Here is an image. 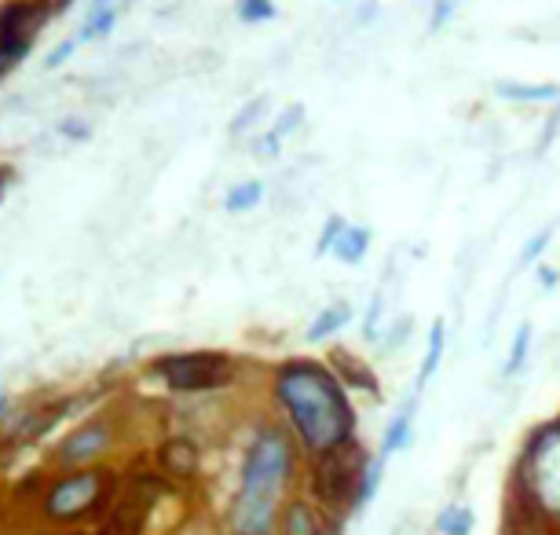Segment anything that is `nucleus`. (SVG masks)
I'll use <instances>...</instances> for the list:
<instances>
[{
	"mask_svg": "<svg viewBox=\"0 0 560 535\" xmlns=\"http://www.w3.org/2000/svg\"><path fill=\"white\" fill-rule=\"evenodd\" d=\"M275 389H279V400L290 407L293 426L301 429L304 444L312 451H334L345 444L352 415H348L345 396L330 374L308 363H293L279 374Z\"/></svg>",
	"mask_w": 560,
	"mask_h": 535,
	"instance_id": "nucleus-1",
	"label": "nucleus"
},
{
	"mask_svg": "<svg viewBox=\"0 0 560 535\" xmlns=\"http://www.w3.org/2000/svg\"><path fill=\"white\" fill-rule=\"evenodd\" d=\"M290 469V447L282 437L264 433L253 440L246 469H242V488L231 510V532L235 535H271L275 521V496L287 480Z\"/></svg>",
	"mask_w": 560,
	"mask_h": 535,
	"instance_id": "nucleus-2",
	"label": "nucleus"
},
{
	"mask_svg": "<svg viewBox=\"0 0 560 535\" xmlns=\"http://www.w3.org/2000/svg\"><path fill=\"white\" fill-rule=\"evenodd\" d=\"M151 371L165 377V385H173L179 393L191 389H220L231 377V360L224 352H179L154 360Z\"/></svg>",
	"mask_w": 560,
	"mask_h": 535,
	"instance_id": "nucleus-3",
	"label": "nucleus"
},
{
	"mask_svg": "<svg viewBox=\"0 0 560 535\" xmlns=\"http://www.w3.org/2000/svg\"><path fill=\"white\" fill-rule=\"evenodd\" d=\"M100 488H103V474L96 469H81V474L62 477L56 488L45 496V513L51 521H73L81 513H89L100 502Z\"/></svg>",
	"mask_w": 560,
	"mask_h": 535,
	"instance_id": "nucleus-4",
	"label": "nucleus"
},
{
	"mask_svg": "<svg viewBox=\"0 0 560 535\" xmlns=\"http://www.w3.org/2000/svg\"><path fill=\"white\" fill-rule=\"evenodd\" d=\"M359 466H363V451L355 444H341V447L326 451L323 466L315 469V491H319L326 502L352 499L359 485Z\"/></svg>",
	"mask_w": 560,
	"mask_h": 535,
	"instance_id": "nucleus-5",
	"label": "nucleus"
},
{
	"mask_svg": "<svg viewBox=\"0 0 560 535\" xmlns=\"http://www.w3.org/2000/svg\"><path fill=\"white\" fill-rule=\"evenodd\" d=\"M48 15V4H0V48H30Z\"/></svg>",
	"mask_w": 560,
	"mask_h": 535,
	"instance_id": "nucleus-6",
	"label": "nucleus"
},
{
	"mask_svg": "<svg viewBox=\"0 0 560 535\" xmlns=\"http://www.w3.org/2000/svg\"><path fill=\"white\" fill-rule=\"evenodd\" d=\"M158 488L154 480H136V485L125 491L114 507V517H110V535H140L147 513H151L154 499H158Z\"/></svg>",
	"mask_w": 560,
	"mask_h": 535,
	"instance_id": "nucleus-7",
	"label": "nucleus"
},
{
	"mask_svg": "<svg viewBox=\"0 0 560 535\" xmlns=\"http://www.w3.org/2000/svg\"><path fill=\"white\" fill-rule=\"evenodd\" d=\"M110 447V429L103 422H89L59 444V463L62 466H78V463H89V458L103 455Z\"/></svg>",
	"mask_w": 560,
	"mask_h": 535,
	"instance_id": "nucleus-8",
	"label": "nucleus"
},
{
	"mask_svg": "<svg viewBox=\"0 0 560 535\" xmlns=\"http://www.w3.org/2000/svg\"><path fill=\"white\" fill-rule=\"evenodd\" d=\"M162 463L165 469H173V474H191L198 463V451L195 444H187V440H173V444H165L162 451Z\"/></svg>",
	"mask_w": 560,
	"mask_h": 535,
	"instance_id": "nucleus-9",
	"label": "nucleus"
},
{
	"mask_svg": "<svg viewBox=\"0 0 560 535\" xmlns=\"http://www.w3.org/2000/svg\"><path fill=\"white\" fill-rule=\"evenodd\" d=\"M287 535H323L319 532V521H315V513L304 507V502H293V507L287 510Z\"/></svg>",
	"mask_w": 560,
	"mask_h": 535,
	"instance_id": "nucleus-10",
	"label": "nucleus"
},
{
	"mask_svg": "<svg viewBox=\"0 0 560 535\" xmlns=\"http://www.w3.org/2000/svg\"><path fill=\"white\" fill-rule=\"evenodd\" d=\"M352 316V309L348 304H334V309H326L319 319H315V327L308 330V341H323V338H330V334L337 327H345V319Z\"/></svg>",
	"mask_w": 560,
	"mask_h": 535,
	"instance_id": "nucleus-11",
	"label": "nucleus"
},
{
	"mask_svg": "<svg viewBox=\"0 0 560 535\" xmlns=\"http://www.w3.org/2000/svg\"><path fill=\"white\" fill-rule=\"evenodd\" d=\"M260 195H264V184L260 181H246V184H238V187H231L228 198H224V206L231 209V213H242V209H253L260 202Z\"/></svg>",
	"mask_w": 560,
	"mask_h": 535,
	"instance_id": "nucleus-12",
	"label": "nucleus"
},
{
	"mask_svg": "<svg viewBox=\"0 0 560 535\" xmlns=\"http://www.w3.org/2000/svg\"><path fill=\"white\" fill-rule=\"evenodd\" d=\"M114 8H107V4H96L92 8V15H89V23L81 26V34H78V45L81 40H96V37H103V34H110V26H114Z\"/></svg>",
	"mask_w": 560,
	"mask_h": 535,
	"instance_id": "nucleus-13",
	"label": "nucleus"
},
{
	"mask_svg": "<svg viewBox=\"0 0 560 535\" xmlns=\"http://www.w3.org/2000/svg\"><path fill=\"white\" fill-rule=\"evenodd\" d=\"M410 422H415V407H407L404 415L396 418L393 426H388V437H385V447H382V458L385 455H393L396 447H404L407 444V433H410Z\"/></svg>",
	"mask_w": 560,
	"mask_h": 535,
	"instance_id": "nucleus-14",
	"label": "nucleus"
},
{
	"mask_svg": "<svg viewBox=\"0 0 560 535\" xmlns=\"http://www.w3.org/2000/svg\"><path fill=\"white\" fill-rule=\"evenodd\" d=\"M366 246H370L366 232H345L341 239H337V254H341L348 265H355V260L366 254Z\"/></svg>",
	"mask_w": 560,
	"mask_h": 535,
	"instance_id": "nucleus-15",
	"label": "nucleus"
},
{
	"mask_svg": "<svg viewBox=\"0 0 560 535\" xmlns=\"http://www.w3.org/2000/svg\"><path fill=\"white\" fill-rule=\"evenodd\" d=\"M440 352H443V323H436V327H432V349H429L425 363H421V371H418V389L429 382V374L440 367Z\"/></svg>",
	"mask_w": 560,
	"mask_h": 535,
	"instance_id": "nucleus-16",
	"label": "nucleus"
},
{
	"mask_svg": "<svg viewBox=\"0 0 560 535\" xmlns=\"http://www.w3.org/2000/svg\"><path fill=\"white\" fill-rule=\"evenodd\" d=\"M499 92L513 100H553L557 96L553 85H499Z\"/></svg>",
	"mask_w": 560,
	"mask_h": 535,
	"instance_id": "nucleus-17",
	"label": "nucleus"
},
{
	"mask_svg": "<svg viewBox=\"0 0 560 535\" xmlns=\"http://www.w3.org/2000/svg\"><path fill=\"white\" fill-rule=\"evenodd\" d=\"M298 121H301V107H293V111L287 114V121H279V125L271 129V136H264V140H260V154H275V143H279L290 129H298Z\"/></svg>",
	"mask_w": 560,
	"mask_h": 535,
	"instance_id": "nucleus-18",
	"label": "nucleus"
},
{
	"mask_svg": "<svg viewBox=\"0 0 560 535\" xmlns=\"http://www.w3.org/2000/svg\"><path fill=\"white\" fill-rule=\"evenodd\" d=\"M469 528H472V510H451L443 517V532L447 535H469Z\"/></svg>",
	"mask_w": 560,
	"mask_h": 535,
	"instance_id": "nucleus-19",
	"label": "nucleus"
},
{
	"mask_svg": "<svg viewBox=\"0 0 560 535\" xmlns=\"http://www.w3.org/2000/svg\"><path fill=\"white\" fill-rule=\"evenodd\" d=\"M527 341H532V327H521V334H516V341H513V356H510V363H505V377H510V374L516 371V367L524 363Z\"/></svg>",
	"mask_w": 560,
	"mask_h": 535,
	"instance_id": "nucleus-20",
	"label": "nucleus"
},
{
	"mask_svg": "<svg viewBox=\"0 0 560 535\" xmlns=\"http://www.w3.org/2000/svg\"><path fill=\"white\" fill-rule=\"evenodd\" d=\"M238 15L246 19V23H257V19H271V15H275V8H271V4H264V0H246V4L238 8Z\"/></svg>",
	"mask_w": 560,
	"mask_h": 535,
	"instance_id": "nucleus-21",
	"label": "nucleus"
},
{
	"mask_svg": "<svg viewBox=\"0 0 560 535\" xmlns=\"http://www.w3.org/2000/svg\"><path fill=\"white\" fill-rule=\"evenodd\" d=\"M264 107H268V100H264V96H260L257 103H253V107H246V111H242V114H238V118H235V125H231V132H242V129H246V125H249V121H257V114H260Z\"/></svg>",
	"mask_w": 560,
	"mask_h": 535,
	"instance_id": "nucleus-22",
	"label": "nucleus"
},
{
	"mask_svg": "<svg viewBox=\"0 0 560 535\" xmlns=\"http://www.w3.org/2000/svg\"><path fill=\"white\" fill-rule=\"evenodd\" d=\"M78 48V37H70V40H62V45H56L48 51V59H45V67H62V59L70 56V51Z\"/></svg>",
	"mask_w": 560,
	"mask_h": 535,
	"instance_id": "nucleus-23",
	"label": "nucleus"
},
{
	"mask_svg": "<svg viewBox=\"0 0 560 535\" xmlns=\"http://www.w3.org/2000/svg\"><path fill=\"white\" fill-rule=\"evenodd\" d=\"M26 51H30V48H0V78H4V73L12 70L15 62H23Z\"/></svg>",
	"mask_w": 560,
	"mask_h": 535,
	"instance_id": "nucleus-24",
	"label": "nucleus"
},
{
	"mask_svg": "<svg viewBox=\"0 0 560 535\" xmlns=\"http://www.w3.org/2000/svg\"><path fill=\"white\" fill-rule=\"evenodd\" d=\"M59 132H62V136H78V140H84V136H89V125H81V121H62V125H59Z\"/></svg>",
	"mask_w": 560,
	"mask_h": 535,
	"instance_id": "nucleus-25",
	"label": "nucleus"
},
{
	"mask_svg": "<svg viewBox=\"0 0 560 535\" xmlns=\"http://www.w3.org/2000/svg\"><path fill=\"white\" fill-rule=\"evenodd\" d=\"M546 246H549V232H542V235H538V239H535V243H532V246H527V249H524V260H535L538 254H542V249H546Z\"/></svg>",
	"mask_w": 560,
	"mask_h": 535,
	"instance_id": "nucleus-26",
	"label": "nucleus"
},
{
	"mask_svg": "<svg viewBox=\"0 0 560 535\" xmlns=\"http://www.w3.org/2000/svg\"><path fill=\"white\" fill-rule=\"evenodd\" d=\"M8 181H12V170H8V165H0V198H4V187H8Z\"/></svg>",
	"mask_w": 560,
	"mask_h": 535,
	"instance_id": "nucleus-27",
	"label": "nucleus"
},
{
	"mask_svg": "<svg viewBox=\"0 0 560 535\" xmlns=\"http://www.w3.org/2000/svg\"><path fill=\"white\" fill-rule=\"evenodd\" d=\"M4 411H8V396L0 393V415H4Z\"/></svg>",
	"mask_w": 560,
	"mask_h": 535,
	"instance_id": "nucleus-28",
	"label": "nucleus"
}]
</instances>
